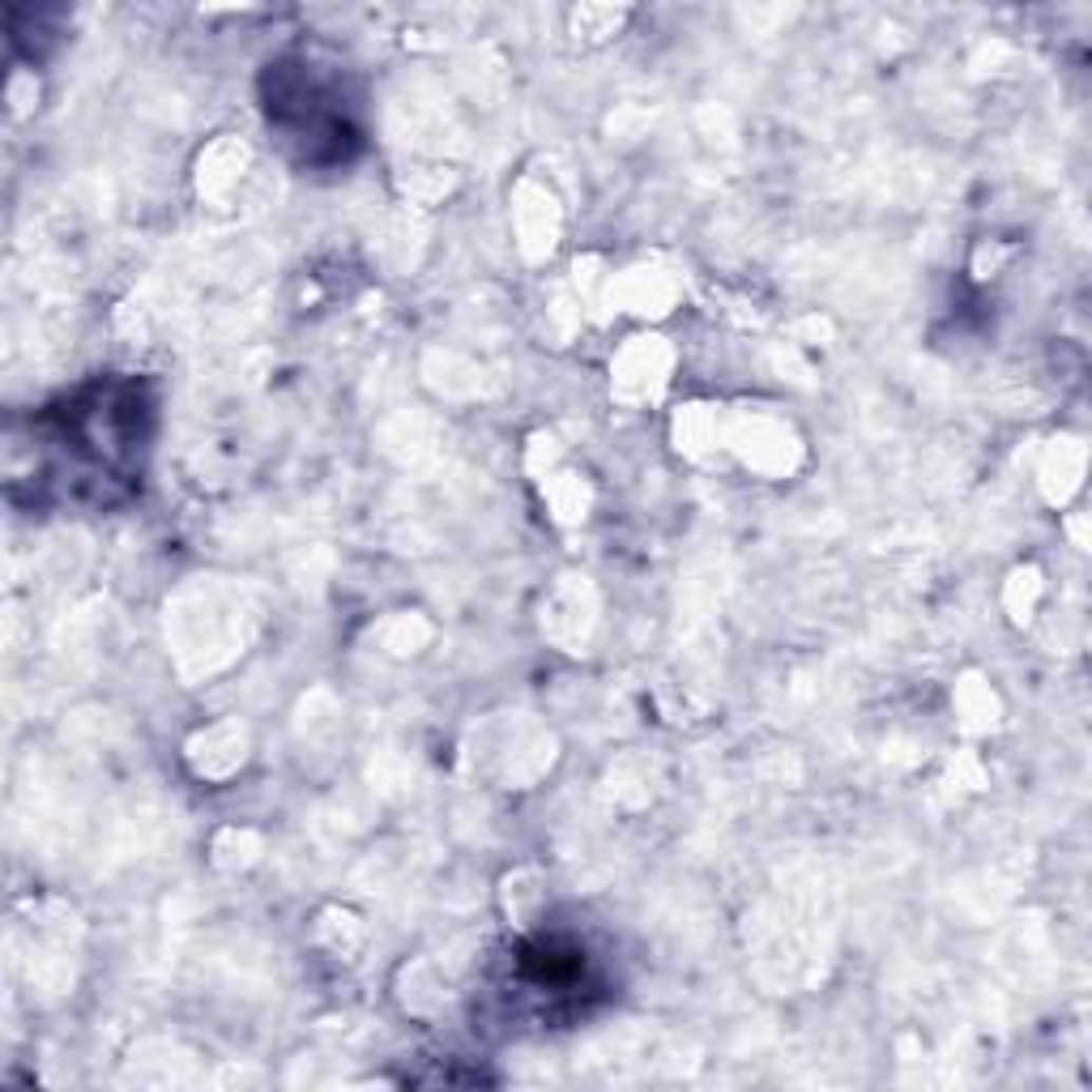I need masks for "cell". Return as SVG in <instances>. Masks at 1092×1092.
<instances>
[{"instance_id":"obj_1","label":"cell","mask_w":1092,"mask_h":1092,"mask_svg":"<svg viewBox=\"0 0 1092 1092\" xmlns=\"http://www.w3.org/2000/svg\"><path fill=\"white\" fill-rule=\"evenodd\" d=\"M623 26V10H602V5H585V10H577L572 14V31H577V39L585 35V39H606V35H615Z\"/></svg>"}]
</instances>
